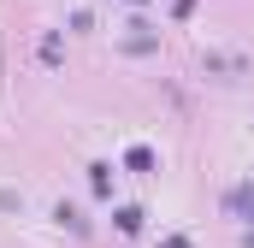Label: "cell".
<instances>
[]
</instances>
